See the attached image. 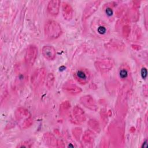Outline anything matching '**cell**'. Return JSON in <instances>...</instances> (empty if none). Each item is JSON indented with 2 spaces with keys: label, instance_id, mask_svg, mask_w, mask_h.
<instances>
[{
  "label": "cell",
  "instance_id": "1",
  "mask_svg": "<svg viewBox=\"0 0 148 148\" xmlns=\"http://www.w3.org/2000/svg\"><path fill=\"white\" fill-rule=\"evenodd\" d=\"M91 29L94 35L99 38H105L110 34L109 25L102 20L94 18L91 23Z\"/></svg>",
  "mask_w": 148,
  "mask_h": 148
},
{
  "label": "cell",
  "instance_id": "2",
  "mask_svg": "<svg viewBox=\"0 0 148 148\" xmlns=\"http://www.w3.org/2000/svg\"><path fill=\"white\" fill-rule=\"evenodd\" d=\"M18 125L21 129L29 127L32 123V119L29 111L24 108H18L15 112Z\"/></svg>",
  "mask_w": 148,
  "mask_h": 148
},
{
  "label": "cell",
  "instance_id": "3",
  "mask_svg": "<svg viewBox=\"0 0 148 148\" xmlns=\"http://www.w3.org/2000/svg\"><path fill=\"white\" fill-rule=\"evenodd\" d=\"M44 30L46 38L51 40L57 39L62 33L60 25L54 20L47 21L45 24Z\"/></svg>",
  "mask_w": 148,
  "mask_h": 148
},
{
  "label": "cell",
  "instance_id": "4",
  "mask_svg": "<svg viewBox=\"0 0 148 148\" xmlns=\"http://www.w3.org/2000/svg\"><path fill=\"white\" fill-rule=\"evenodd\" d=\"M75 79L81 84H87L90 80L91 73L86 68H79L73 73Z\"/></svg>",
  "mask_w": 148,
  "mask_h": 148
},
{
  "label": "cell",
  "instance_id": "5",
  "mask_svg": "<svg viewBox=\"0 0 148 148\" xmlns=\"http://www.w3.org/2000/svg\"><path fill=\"white\" fill-rule=\"evenodd\" d=\"M38 55V49L34 45L29 46L25 51V61L28 66H31L34 65Z\"/></svg>",
  "mask_w": 148,
  "mask_h": 148
},
{
  "label": "cell",
  "instance_id": "6",
  "mask_svg": "<svg viewBox=\"0 0 148 148\" xmlns=\"http://www.w3.org/2000/svg\"><path fill=\"white\" fill-rule=\"evenodd\" d=\"M46 70L44 68L36 69L31 77L32 84L35 87L39 86L43 81L46 76Z\"/></svg>",
  "mask_w": 148,
  "mask_h": 148
},
{
  "label": "cell",
  "instance_id": "7",
  "mask_svg": "<svg viewBox=\"0 0 148 148\" xmlns=\"http://www.w3.org/2000/svg\"><path fill=\"white\" fill-rule=\"evenodd\" d=\"M95 65L99 71L105 72L112 69L113 66V62L111 59L105 58L101 60V61H97Z\"/></svg>",
  "mask_w": 148,
  "mask_h": 148
},
{
  "label": "cell",
  "instance_id": "8",
  "mask_svg": "<svg viewBox=\"0 0 148 148\" xmlns=\"http://www.w3.org/2000/svg\"><path fill=\"white\" fill-rule=\"evenodd\" d=\"M100 4V1H93L88 3L83 12V19L85 20L89 17L98 8Z\"/></svg>",
  "mask_w": 148,
  "mask_h": 148
},
{
  "label": "cell",
  "instance_id": "9",
  "mask_svg": "<svg viewBox=\"0 0 148 148\" xmlns=\"http://www.w3.org/2000/svg\"><path fill=\"white\" fill-rule=\"evenodd\" d=\"M62 88L64 91L72 95H77L82 92V89L71 80L64 83Z\"/></svg>",
  "mask_w": 148,
  "mask_h": 148
},
{
  "label": "cell",
  "instance_id": "10",
  "mask_svg": "<svg viewBox=\"0 0 148 148\" xmlns=\"http://www.w3.org/2000/svg\"><path fill=\"white\" fill-rule=\"evenodd\" d=\"M42 52L43 57L48 60H53L56 56V50L52 46H44L42 49Z\"/></svg>",
  "mask_w": 148,
  "mask_h": 148
},
{
  "label": "cell",
  "instance_id": "11",
  "mask_svg": "<svg viewBox=\"0 0 148 148\" xmlns=\"http://www.w3.org/2000/svg\"><path fill=\"white\" fill-rule=\"evenodd\" d=\"M81 103L86 108L92 110H96L97 109V106L94 99L90 95H86L82 97L80 99Z\"/></svg>",
  "mask_w": 148,
  "mask_h": 148
},
{
  "label": "cell",
  "instance_id": "12",
  "mask_svg": "<svg viewBox=\"0 0 148 148\" xmlns=\"http://www.w3.org/2000/svg\"><path fill=\"white\" fill-rule=\"evenodd\" d=\"M62 15L66 20H71L73 15V10L72 6L66 2H63L62 4Z\"/></svg>",
  "mask_w": 148,
  "mask_h": 148
},
{
  "label": "cell",
  "instance_id": "13",
  "mask_svg": "<svg viewBox=\"0 0 148 148\" xmlns=\"http://www.w3.org/2000/svg\"><path fill=\"white\" fill-rule=\"evenodd\" d=\"M60 3L61 2L58 0L50 1L47 5V10L49 13L53 16L57 15L60 10Z\"/></svg>",
  "mask_w": 148,
  "mask_h": 148
},
{
  "label": "cell",
  "instance_id": "14",
  "mask_svg": "<svg viewBox=\"0 0 148 148\" xmlns=\"http://www.w3.org/2000/svg\"><path fill=\"white\" fill-rule=\"evenodd\" d=\"M115 6V4L114 2H109L103 6V10L104 14L106 17L110 20H113L114 18V8Z\"/></svg>",
  "mask_w": 148,
  "mask_h": 148
},
{
  "label": "cell",
  "instance_id": "15",
  "mask_svg": "<svg viewBox=\"0 0 148 148\" xmlns=\"http://www.w3.org/2000/svg\"><path fill=\"white\" fill-rule=\"evenodd\" d=\"M73 116L76 121L82 122L85 120V114L83 110L79 107L76 106L73 109Z\"/></svg>",
  "mask_w": 148,
  "mask_h": 148
},
{
  "label": "cell",
  "instance_id": "16",
  "mask_svg": "<svg viewBox=\"0 0 148 148\" xmlns=\"http://www.w3.org/2000/svg\"><path fill=\"white\" fill-rule=\"evenodd\" d=\"M119 74L121 80L126 79L130 75V68L128 65L126 64L122 65L119 69Z\"/></svg>",
  "mask_w": 148,
  "mask_h": 148
},
{
  "label": "cell",
  "instance_id": "17",
  "mask_svg": "<svg viewBox=\"0 0 148 148\" xmlns=\"http://www.w3.org/2000/svg\"><path fill=\"white\" fill-rule=\"evenodd\" d=\"M43 140L46 145L50 146H54L56 144L57 145V142H56L55 137L51 134H45L43 136Z\"/></svg>",
  "mask_w": 148,
  "mask_h": 148
},
{
  "label": "cell",
  "instance_id": "18",
  "mask_svg": "<svg viewBox=\"0 0 148 148\" xmlns=\"http://www.w3.org/2000/svg\"><path fill=\"white\" fill-rule=\"evenodd\" d=\"M83 140L85 144H91L94 140V136L92 133L90 131H86L83 135Z\"/></svg>",
  "mask_w": 148,
  "mask_h": 148
},
{
  "label": "cell",
  "instance_id": "19",
  "mask_svg": "<svg viewBox=\"0 0 148 148\" xmlns=\"http://www.w3.org/2000/svg\"><path fill=\"white\" fill-rule=\"evenodd\" d=\"M54 80V77L52 73L49 74V75L47 76V86L49 87H51L52 85L53 84Z\"/></svg>",
  "mask_w": 148,
  "mask_h": 148
},
{
  "label": "cell",
  "instance_id": "20",
  "mask_svg": "<svg viewBox=\"0 0 148 148\" xmlns=\"http://www.w3.org/2000/svg\"><path fill=\"white\" fill-rule=\"evenodd\" d=\"M21 145L18 146V147H31V146L32 145V142H31L29 140V141H25L24 142H23V143H20Z\"/></svg>",
  "mask_w": 148,
  "mask_h": 148
},
{
  "label": "cell",
  "instance_id": "21",
  "mask_svg": "<svg viewBox=\"0 0 148 148\" xmlns=\"http://www.w3.org/2000/svg\"><path fill=\"white\" fill-rule=\"evenodd\" d=\"M141 73H142V77H143V79H145V78L146 77V76H147V70H146V69L145 68H143L142 69V72H141Z\"/></svg>",
  "mask_w": 148,
  "mask_h": 148
},
{
  "label": "cell",
  "instance_id": "22",
  "mask_svg": "<svg viewBox=\"0 0 148 148\" xmlns=\"http://www.w3.org/2000/svg\"><path fill=\"white\" fill-rule=\"evenodd\" d=\"M143 92L146 93L145 94V96H147V86L145 85L143 87Z\"/></svg>",
  "mask_w": 148,
  "mask_h": 148
}]
</instances>
